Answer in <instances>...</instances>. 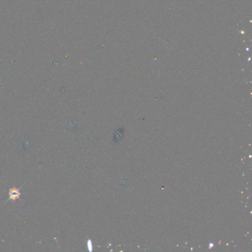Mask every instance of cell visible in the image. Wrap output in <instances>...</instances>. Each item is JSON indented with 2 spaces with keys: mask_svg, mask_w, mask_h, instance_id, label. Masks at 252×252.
<instances>
[{
  "mask_svg": "<svg viewBox=\"0 0 252 252\" xmlns=\"http://www.w3.org/2000/svg\"><path fill=\"white\" fill-rule=\"evenodd\" d=\"M9 198L11 200H16L18 199L19 197H20V191H19V188L13 187L11 188V189L9 190Z\"/></svg>",
  "mask_w": 252,
  "mask_h": 252,
  "instance_id": "6da1fadb",
  "label": "cell"
}]
</instances>
